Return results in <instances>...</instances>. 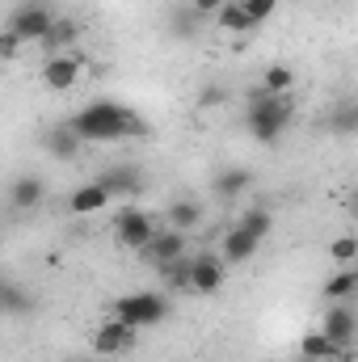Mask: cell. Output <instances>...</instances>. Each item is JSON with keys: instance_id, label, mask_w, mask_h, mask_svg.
<instances>
[{"instance_id": "obj_1", "label": "cell", "mask_w": 358, "mask_h": 362, "mask_svg": "<svg viewBox=\"0 0 358 362\" xmlns=\"http://www.w3.org/2000/svg\"><path fill=\"white\" fill-rule=\"evenodd\" d=\"M81 144H118V139H144L152 135L148 118L122 101H110V97H97L89 105H81L72 118H64Z\"/></svg>"}, {"instance_id": "obj_2", "label": "cell", "mask_w": 358, "mask_h": 362, "mask_svg": "<svg viewBox=\"0 0 358 362\" xmlns=\"http://www.w3.org/2000/svg\"><path fill=\"white\" fill-rule=\"evenodd\" d=\"M291 118H295V101H291V93L270 97V93L258 89L253 93V101H249V110H245V131H249L258 144H278V139L287 135Z\"/></svg>"}, {"instance_id": "obj_3", "label": "cell", "mask_w": 358, "mask_h": 362, "mask_svg": "<svg viewBox=\"0 0 358 362\" xmlns=\"http://www.w3.org/2000/svg\"><path fill=\"white\" fill-rule=\"evenodd\" d=\"M114 320H122L127 329L144 333V329H156L161 320H169V295L165 291H127L114 299Z\"/></svg>"}, {"instance_id": "obj_4", "label": "cell", "mask_w": 358, "mask_h": 362, "mask_svg": "<svg viewBox=\"0 0 358 362\" xmlns=\"http://www.w3.org/2000/svg\"><path fill=\"white\" fill-rule=\"evenodd\" d=\"M135 341H139V333L135 329H127L122 320H114V316H105L97 329H93V337H89V350H93V358H122V354H131L135 350Z\"/></svg>"}, {"instance_id": "obj_5", "label": "cell", "mask_w": 358, "mask_h": 362, "mask_svg": "<svg viewBox=\"0 0 358 362\" xmlns=\"http://www.w3.org/2000/svg\"><path fill=\"white\" fill-rule=\"evenodd\" d=\"M228 282V266L219 262V253H194L185 257V291L194 295H219Z\"/></svg>"}, {"instance_id": "obj_6", "label": "cell", "mask_w": 358, "mask_h": 362, "mask_svg": "<svg viewBox=\"0 0 358 362\" xmlns=\"http://www.w3.org/2000/svg\"><path fill=\"white\" fill-rule=\"evenodd\" d=\"M152 236H156V219H152V211H144V206H122V211L114 215V240H118L122 249L139 253Z\"/></svg>"}, {"instance_id": "obj_7", "label": "cell", "mask_w": 358, "mask_h": 362, "mask_svg": "<svg viewBox=\"0 0 358 362\" xmlns=\"http://www.w3.org/2000/svg\"><path fill=\"white\" fill-rule=\"evenodd\" d=\"M85 76V55L81 51H51L42 64V85L51 93H72Z\"/></svg>"}, {"instance_id": "obj_8", "label": "cell", "mask_w": 358, "mask_h": 362, "mask_svg": "<svg viewBox=\"0 0 358 362\" xmlns=\"http://www.w3.org/2000/svg\"><path fill=\"white\" fill-rule=\"evenodd\" d=\"M51 21H55V8H47V4H38V0H30V4H21V8H13L8 30H13L21 42H42V38H47V30H51Z\"/></svg>"}, {"instance_id": "obj_9", "label": "cell", "mask_w": 358, "mask_h": 362, "mask_svg": "<svg viewBox=\"0 0 358 362\" xmlns=\"http://www.w3.org/2000/svg\"><path fill=\"white\" fill-rule=\"evenodd\" d=\"M139 257L148 262V266H169V262H181V257H190V236L185 232H173V228H156V236L139 249Z\"/></svg>"}, {"instance_id": "obj_10", "label": "cell", "mask_w": 358, "mask_h": 362, "mask_svg": "<svg viewBox=\"0 0 358 362\" xmlns=\"http://www.w3.org/2000/svg\"><path fill=\"white\" fill-rule=\"evenodd\" d=\"M321 333L346 354L350 346H354V333H358V316H354V308L350 303H333L329 312H325V320H321Z\"/></svg>"}, {"instance_id": "obj_11", "label": "cell", "mask_w": 358, "mask_h": 362, "mask_svg": "<svg viewBox=\"0 0 358 362\" xmlns=\"http://www.w3.org/2000/svg\"><path fill=\"white\" fill-rule=\"evenodd\" d=\"M258 249H262V240H258L253 232H245L241 223H232V228L219 236V262H224V266H245V262L258 257Z\"/></svg>"}, {"instance_id": "obj_12", "label": "cell", "mask_w": 358, "mask_h": 362, "mask_svg": "<svg viewBox=\"0 0 358 362\" xmlns=\"http://www.w3.org/2000/svg\"><path fill=\"white\" fill-rule=\"evenodd\" d=\"M42 202H47V181L38 177V173H21V177L8 185V206H13V211L30 215V211H38Z\"/></svg>"}, {"instance_id": "obj_13", "label": "cell", "mask_w": 358, "mask_h": 362, "mask_svg": "<svg viewBox=\"0 0 358 362\" xmlns=\"http://www.w3.org/2000/svg\"><path fill=\"white\" fill-rule=\"evenodd\" d=\"M211 189H215V198H219V202H236L241 194H249V189H253V169H245V165H228V169H219V173H215Z\"/></svg>"}, {"instance_id": "obj_14", "label": "cell", "mask_w": 358, "mask_h": 362, "mask_svg": "<svg viewBox=\"0 0 358 362\" xmlns=\"http://www.w3.org/2000/svg\"><path fill=\"white\" fill-rule=\"evenodd\" d=\"M202 219H207V211H202V202L198 198H178V202H169L165 206V228H173V232H198L202 228Z\"/></svg>"}, {"instance_id": "obj_15", "label": "cell", "mask_w": 358, "mask_h": 362, "mask_svg": "<svg viewBox=\"0 0 358 362\" xmlns=\"http://www.w3.org/2000/svg\"><path fill=\"white\" fill-rule=\"evenodd\" d=\"M114 198L105 194V185L93 177V181H85V185H76L72 194H68V211L72 215H97V211H105Z\"/></svg>"}, {"instance_id": "obj_16", "label": "cell", "mask_w": 358, "mask_h": 362, "mask_svg": "<svg viewBox=\"0 0 358 362\" xmlns=\"http://www.w3.org/2000/svg\"><path fill=\"white\" fill-rule=\"evenodd\" d=\"M321 295H325L329 303H354V295H358V266H337V270L325 278Z\"/></svg>"}, {"instance_id": "obj_17", "label": "cell", "mask_w": 358, "mask_h": 362, "mask_svg": "<svg viewBox=\"0 0 358 362\" xmlns=\"http://www.w3.org/2000/svg\"><path fill=\"white\" fill-rule=\"evenodd\" d=\"M97 181L105 185V194H110V198H127V194H139V189H144L139 173H135V169H127V165H114V169L97 173Z\"/></svg>"}, {"instance_id": "obj_18", "label": "cell", "mask_w": 358, "mask_h": 362, "mask_svg": "<svg viewBox=\"0 0 358 362\" xmlns=\"http://www.w3.org/2000/svg\"><path fill=\"white\" fill-rule=\"evenodd\" d=\"M76 38H81V21H76V17L55 13V21H51V30H47V38H42V47H47V51H72V47H76Z\"/></svg>"}, {"instance_id": "obj_19", "label": "cell", "mask_w": 358, "mask_h": 362, "mask_svg": "<svg viewBox=\"0 0 358 362\" xmlns=\"http://www.w3.org/2000/svg\"><path fill=\"white\" fill-rule=\"evenodd\" d=\"M81 139H76V131L68 127V122H55L51 131H47V152L55 156V160H76L81 156Z\"/></svg>"}, {"instance_id": "obj_20", "label": "cell", "mask_w": 358, "mask_h": 362, "mask_svg": "<svg viewBox=\"0 0 358 362\" xmlns=\"http://www.w3.org/2000/svg\"><path fill=\"white\" fill-rule=\"evenodd\" d=\"M342 350L321 333V329H312V333H304V341H299V358L304 362H329V358H337Z\"/></svg>"}, {"instance_id": "obj_21", "label": "cell", "mask_w": 358, "mask_h": 362, "mask_svg": "<svg viewBox=\"0 0 358 362\" xmlns=\"http://www.w3.org/2000/svg\"><path fill=\"white\" fill-rule=\"evenodd\" d=\"M295 89V68L291 64H270L266 72H262V93L270 97H282V93Z\"/></svg>"}, {"instance_id": "obj_22", "label": "cell", "mask_w": 358, "mask_h": 362, "mask_svg": "<svg viewBox=\"0 0 358 362\" xmlns=\"http://www.w3.org/2000/svg\"><path fill=\"white\" fill-rule=\"evenodd\" d=\"M215 25H219L224 34H249V21H245L241 0H224V4H219V13H215Z\"/></svg>"}, {"instance_id": "obj_23", "label": "cell", "mask_w": 358, "mask_h": 362, "mask_svg": "<svg viewBox=\"0 0 358 362\" xmlns=\"http://www.w3.org/2000/svg\"><path fill=\"white\" fill-rule=\"evenodd\" d=\"M236 223H241L245 232H253V236H258V240L266 245V236L274 232V211H266V206H249V211H245V215H241Z\"/></svg>"}, {"instance_id": "obj_24", "label": "cell", "mask_w": 358, "mask_h": 362, "mask_svg": "<svg viewBox=\"0 0 358 362\" xmlns=\"http://www.w3.org/2000/svg\"><path fill=\"white\" fill-rule=\"evenodd\" d=\"M30 308H34V295L0 278V312H8V316H13V312H30Z\"/></svg>"}, {"instance_id": "obj_25", "label": "cell", "mask_w": 358, "mask_h": 362, "mask_svg": "<svg viewBox=\"0 0 358 362\" xmlns=\"http://www.w3.org/2000/svg\"><path fill=\"white\" fill-rule=\"evenodd\" d=\"M198 25H202V17H198L190 4L173 8V17H169V30H173L178 38H194V34H198Z\"/></svg>"}, {"instance_id": "obj_26", "label": "cell", "mask_w": 358, "mask_h": 362, "mask_svg": "<svg viewBox=\"0 0 358 362\" xmlns=\"http://www.w3.org/2000/svg\"><path fill=\"white\" fill-rule=\"evenodd\" d=\"M329 257L337 262V266H354L358 262V240L346 232V236H337V240H329Z\"/></svg>"}, {"instance_id": "obj_27", "label": "cell", "mask_w": 358, "mask_h": 362, "mask_svg": "<svg viewBox=\"0 0 358 362\" xmlns=\"http://www.w3.org/2000/svg\"><path fill=\"white\" fill-rule=\"evenodd\" d=\"M241 8H245V21H249V30H258L262 21H270V17H274L278 0H241Z\"/></svg>"}, {"instance_id": "obj_28", "label": "cell", "mask_w": 358, "mask_h": 362, "mask_svg": "<svg viewBox=\"0 0 358 362\" xmlns=\"http://www.w3.org/2000/svg\"><path fill=\"white\" fill-rule=\"evenodd\" d=\"M161 282H165V295L169 291H185V257L181 262H169V266H161Z\"/></svg>"}, {"instance_id": "obj_29", "label": "cell", "mask_w": 358, "mask_h": 362, "mask_svg": "<svg viewBox=\"0 0 358 362\" xmlns=\"http://www.w3.org/2000/svg\"><path fill=\"white\" fill-rule=\"evenodd\" d=\"M21 47H25V42L4 25V30H0V59H17V55H21Z\"/></svg>"}, {"instance_id": "obj_30", "label": "cell", "mask_w": 358, "mask_h": 362, "mask_svg": "<svg viewBox=\"0 0 358 362\" xmlns=\"http://www.w3.org/2000/svg\"><path fill=\"white\" fill-rule=\"evenodd\" d=\"M224 101H228V89H224V85H207V89L198 93V105H202V110H215V105H224Z\"/></svg>"}, {"instance_id": "obj_31", "label": "cell", "mask_w": 358, "mask_h": 362, "mask_svg": "<svg viewBox=\"0 0 358 362\" xmlns=\"http://www.w3.org/2000/svg\"><path fill=\"white\" fill-rule=\"evenodd\" d=\"M185 4H190V8H194V13H198V17H215V13H219V4H224V0H185Z\"/></svg>"}, {"instance_id": "obj_32", "label": "cell", "mask_w": 358, "mask_h": 362, "mask_svg": "<svg viewBox=\"0 0 358 362\" xmlns=\"http://www.w3.org/2000/svg\"><path fill=\"white\" fill-rule=\"evenodd\" d=\"M333 127H337V131H354V110L346 105V110L337 114V122H333Z\"/></svg>"}, {"instance_id": "obj_33", "label": "cell", "mask_w": 358, "mask_h": 362, "mask_svg": "<svg viewBox=\"0 0 358 362\" xmlns=\"http://www.w3.org/2000/svg\"><path fill=\"white\" fill-rule=\"evenodd\" d=\"M68 362H101V358H93V354H85V358H68Z\"/></svg>"}]
</instances>
